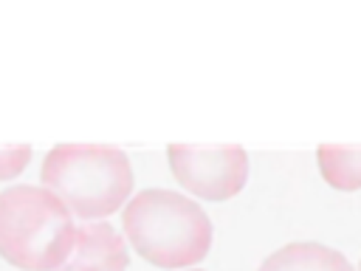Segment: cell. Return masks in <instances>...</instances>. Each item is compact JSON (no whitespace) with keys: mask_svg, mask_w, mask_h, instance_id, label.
<instances>
[{"mask_svg":"<svg viewBox=\"0 0 361 271\" xmlns=\"http://www.w3.org/2000/svg\"><path fill=\"white\" fill-rule=\"evenodd\" d=\"M31 161V147L28 144H11V147H0V181H11L17 178Z\"/></svg>","mask_w":361,"mask_h":271,"instance_id":"8","label":"cell"},{"mask_svg":"<svg viewBox=\"0 0 361 271\" xmlns=\"http://www.w3.org/2000/svg\"><path fill=\"white\" fill-rule=\"evenodd\" d=\"M192 271H200V268H192Z\"/></svg>","mask_w":361,"mask_h":271,"instance_id":"10","label":"cell"},{"mask_svg":"<svg viewBox=\"0 0 361 271\" xmlns=\"http://www.w3.org/2000/svg\"><path fill=\"white\" fill-rule=\"evenodd\" d=\"M121 226L135 254L166 271L189 268L212 248L209 215L172 189H141L127 200Z\"/></svg>","mask_w":361,"mask_h":271,"instance_id":"1","label":"cell"},{"mask_svg":"<svg viewBox=\"0 0 361 271\" xmlns=\"http://www.w3.org/2000/svg\"><path fill=\"white\" fill-rule=\"evenodd\" d=\"M76 243L71 209L45 186L0 192V257L20 271H59Z\"/></svg>","mask_w":361,"mask_h":271,"instance_id":"2","label":"cell"},{"mask_svg":"<svg viewBox=\"0 0 361 271\" xmlns=\"http://www.w3.org/2000/svg\"><path fill=\"white\" fill-rule=\"evenodd\" d=\"M39 181L79 220H102L127 206L133 167L113 144H56L42 158Z\"/></svg>","mask_w":361,"mask_h":271,"instance_id":"3","label":"cell"},{"mask_svg":"<svg viewBox=\"0 0 361 271\" xmlns=\"http://www.w3.org/2000/svg\"><path fill=\"white\" fill-rule=\"evenodd\" d=\"M257 271H355V268L333 246L316 240H296L271 251Z\"/></svg>","mask_w":361,"mask_h":271,"instance_id":"6","label":"cell"},{"mask_svg":"<svg viewBox=\"0 0 361 271\" xmlns=\"http://www.w3.org/2000/svg\"><path fill=\"white\" fill-rule=\"evenodd\" d=\"M175 181L203 200H228L248 181V152L240 144H169Z\"/></svg>","mask_w":361,"mask_h":271,"instance_id":"4","label":"cell"},{"mask_svg":"<svg viewBox=\"0 0 361 271\" xmlns=\"http://www.w3.org/2000/svg\"><path fill=\"white\" fill-rule=\"evenodd\" d=\"M130 248L107 220H85L76 226V243L59 271H127Z\"/></svg>","mask_w":361,"mask_h":271,"instance_id":"5","label":"cell"},{"mask_svg":"<svg viewBox=\"0 0 361 271\" xmlns=\"http://www.w3.org/2000/svg\"><path fill=\"white\" fill-rule=\"evenodd\" d=\"M358 271H361V263H358Z\"/></svg>","mask_w":361,"mask_h":271,"instance_id":"9","label":"cell"},{"mask_svg":"<svg viewBox=\"0 0 361 271\" xmlns=\"http://www.w3.org/2000/svg\"><path fill=\"white\" fill-rule=\"evenodd\" d=\"M316 161L322 178L341 192L361 189V144H319Z\"/></svg>","mask_w":361,"mask_h":271,"instance_id":"7","label":"cell"}]
</instances>
